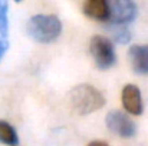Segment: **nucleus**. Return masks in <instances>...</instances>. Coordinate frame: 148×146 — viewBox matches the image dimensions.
Returning a JSON list of instances; mask_svg holds the SVG:
<instances>
[{
	"label": "nucleus",
	"instance_id": "obj_1",
	"mask_svg": "<svg viewBox=\"0 0 148 146\" xmlns=\"http://www.w3.org/2000/svg\"><path fill=\"white\" fill-rule=\"evenodd\" d=\"M26 32L29 37L38 43H50L59 37L62 22L55 14H36L29 19Z\"/></svg>",
	"mask_w": 148,
	"mask_h": 146
},
{
	"label": "nucleus",
	"instance_id": "obj_12",
	"mask_svg": "<svg viewBox=\"0 0 148 146\" xmlns=\"http://www.w3.org/2000/svg\"><path fill=\"white\" fill-rule=\"evenodd\" d=\"M7 48H9V43H7V37H3V36H0V60L3 59V54L6 53Z\"/></svg>",
	"mask_w": 148,
	"mask_h": 146
},
{
	"label": "nucleus",
	"instance_id": "obj_9",
	"mask_svg": "<svg viewBox=\"0 0 148 146\" xmlns=\"http://www.w3.org/2000/svg\"><path fill=\"white\" fill-rule=\"evenodd\" d=\"M108 32H109L112 40L119 43V45H127L131 40V33L127 29L125 23L112 22L111 24H108Z\"/></svg>",
	"mask_w": 148,
	"mask_h": 146
},
{
	"label": "nucleus",
	"instance_id": "obj_3",
	"mask_svg": "<svg viewBox=\"0 0 148 146\" xmlns=\"http://www.w3.org/2000/svg\"><path fill=\"white\" fill-rule=\"evenodd\" d=\"M89 50H91L94 63L99 70H108L116 62V54H115L112 40L102 35H95L91 39Z\"/></svg>",
	"mask_w": 148,
	"mask_h": 146
},
{
	"label": "nucleus",
	"instance_id": "obj_2",
	"mask_svg": "<svg viewBox=\"0 0 148 146\" xmlns=\"http://www.w3.org/2000/svg\"><path fill=\"white\" fill-rule=\"evenodd\" d=\"M72 109L78 115H89L99 110L105 105V96L92 85L82 83L75 86L69 93Z\"/></svg>",
	"mask_w": 148,
	"mask_h": 146
},
{
	"label": "nucleus",
	"instance_id": "obj_11",
	"mask_svg": "<svg viewBox=\"0 0 148 146\" xmlns=\"http://www.w3.org/2000/svg\"><path fill=\"white\" fill-rule=\"evenodd\" d=\"M9 17H7V0H0V36L7 37Z\"/></svg>",
	"mask_w": 148,
	"mask_h": 146
},
{
	"label": "nucleus",
	"instance_id": "obj_5",
	"mask_svg": "<svg viewBox=\"0 0 148 146\" xmlns=\"http://www.w3.org/2000/svg\"><path fill=\"white\" fill-rule=\"evenodd\" d=\"M109 4V20L118 23H131L138 13L134 0H108Z\"/></svg>",
	"mask_w": 148,
	"mask_h": 146
},
{
	"label": "nucleus",
	"instance_id": "obj_10",
	"mask_svg": "<svg viewBox=\"0 0 148 146\" xmlns=\"http://www.w3.org/2000/svg\"><path fill=\"white\" fill-rule=\"evenodd\" d=\"M0 142L10 146H16L19 143L16 129L6 120H0Z\"/></svg>",
	"mask_w": 148,
	"mask_h": 146
},
{
	"label": "nucleus",
	"instance_id": "obj_7",
	"mask_svg": "<svg viewBox=\"0 0 148 146\" xmlns=\"http://www.w3.org/2000/svg\"><path fill=\"white\" fill-rule=\"evenodd\" d=\"M128 57L135 73L148 75V45H134L130 48Z\"/></svg>",
	"mask_w": 148,
	"mask_h": 146
},
{
	"label": "nucleus",
	"instance_id": "obj_13",
	"mask_svg": "<svg viewBox=\"0 0 148 146\" xmlns=\"http://www.w3.org/2000/svg\"><path fill=\"white\" fill-rule=\"evenodd\" d=\"M94 145H102V146H106L108 143L106 142H103V141H94V142H91L89 146H94Z\"/></svg>",
	"mask_w": 148,
	"mask_h": 146
},
{
	"label": "nucleus",
	"instance_id": "obj_8",
	"mask_svg": "<svg viewBox=\"0 0 148 146\" xmlns=\"http://www.w3.org/2000/svg\"><path fill=\"white\" fill-rule=\"evenodd\" d=\"M84 13L99 22L109 20V4L108 0H85L84 3Z\"/></svg>",
	"mask_w": 148,
	"mask_h": 146
},
{
	"label": "nucleus",
	"instance_id": "obj_6",
	"mask_svg": "<svg viewBox=\"0 0 148 146\" xmlns=\"http://www.w3.org/2000/svg\"><path fill=\"white\" fill-rule=\"evenodd\" d=\"M122 106L124 109L134 115V116H140L144 110V105H143V97H141V90L138 89V86L135 85H125L122 89Z\"/></svg>",
	"mask_w": 148,
	"mask_h": 146
},
{
	"label": "nucleus",
	"instance_id": "obj_4",
	"mask_svg": "<svg viewBox=\"0 0 148 146\" xmlns=\"http://www.w3.org/2000/svg\"><path fill=\"white\" fill-rule=\"evenodd\" d=\"M106 126L112 133L121 138H132L137 132L135 123L127 113L121 110H111L106 115Z\"/></svg>",
	"mask_w": 148,
	"mask_h": 146
}]
</instances>
